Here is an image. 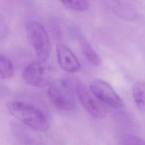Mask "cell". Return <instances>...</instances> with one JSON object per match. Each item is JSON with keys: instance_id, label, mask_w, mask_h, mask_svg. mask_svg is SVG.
Segmentation results:
<instances>
[{"instance_id": "cell-7", "label": "cell", "mask_w": 145, "mask_h": 145, "mask_svg": "<svg viewBox=\"0 0 145 145\" xmlns=\"http://www.w3.org/2000/svg\"><path fill=\"white\" fill-rule=\"evenodd\" d=\"M108 7L119 18L134 20L138 16L135 5L131 0H104Z\"/></svg>"}, {"instance_id": "cell-9", "label": "cell", "mask_w": 145, "mask_h": 145, "mask_svg": "<svg viewBox=\"0 0 145 145\" xmlns=\"http://www.w3.org/2000/svg\"><path fill=\"white\" fill-rule=\"evenodd\" d=\"M70 32L72 37L78 40L80 43L82 52L87 61L92 65L98 66L101 64V59L93 49L90 43L85 38L84 35L77 27L73 25L70 28Z\"/></svg>"}, {"instance_id": "cell-6", "label": "cell", "mask_w": 145, "mask_h": 145, "mask_svg": "<svg viewBox=\"0 0 145 145\" xmlns=\"http://www.w3.org/2000/svg\"><path fill=\"white\" fill-rule=\"evenodd\" d=\"M91 92L103 104L112 107H121L123 101L112 86L101 79H95L90 84Z\"/></svg>"}, {"instance_id": "cell-4", "label": "cell", "mask_w": 145, "mask_h": 145, "mask_svg": "<svg viewBox=\"0 0 145 145\" xmlns=\"http://www.w3.org/2000/svg\"><path fill=\"white\" fill-rule=\"evenodd\" d=\"M23 79L29 86L38 88H44L53 81V71L45 62L39 60L29 63L23 70Z\"/></svg>"}, {"instance_id": "cell-13", "label": "cell", "mask_w": 145, "mask_h": 145, "mask_svg": "<svg viewBox=\"0 0 145 145\" xmlns=\"http://www.w3.org/2000/svg\"><path fill=\"white\" fill-rule=\"evenodd\" d=\"M124 145H145V140L138 136L129 135L124 139Z\"/></svg>"}, {"instance_id": "cell-8", "label": "cell", "mask_w": 145, "mask_h": 145, "mask_svg": "<svg viewBox=\"0 0 145 145\" xmlns=\"http://www.w3.org/2000/svg\"><path fill=\"white\" fill-rule=\"evenodd\" d=\"M56 54L58 63L65 71L75 73L80 69V64L73 52L67 46L58 44L56 47Z\"/></svg>"}, {"instance_id": "cell-10", "label": "cell", "mask_w": 145, "mask_h": 145, "mask_svg": "<svg viewBox=\"0 0 145 145\" xmlns=\"http://www.w3.org/2000/svg\"><path fill=\"white\" fill-rule=\"evenodd\" d=\"M133 97L137 108L145 110V82L142 80L137 81L133 87Z\"/></svg>"}, {"instance_id": "cell-5", "label": "cell", "mask_w": 145, "mask_h": 145, "mask_svg": "<svg viewBox=\"0 0 145 145\" xmlns=\"http://www.w3.org/2000/svg\"><path fill=\"white\" fill-rule=\"evenodd\" d=\"M75 92L83 107L92 117L103 119L106 116L107 110L103 103L79 82H76Z\"/></svg>"}, {"instance_id": "cell-1", "label": "cell", "mask_w": 145, "mask_h": 145, "mask_svg": "<svg viewBox=\"0 0 145 145\" xmlns=\"http://www.w3.org/2000/svg\"><path fill=\"white\" fill-rule=\"evenodd\" d=\"M7 108L13 117L35 130L44 131L49 127V122L44 113L31 104L14 100L7 103Z\"/></svg>"}, {"instance_id": "cell-2", "label": "cell", "mask_w": 145, "mask_h": 145, "mask_svg": "<svg viewBox=\"0 0 145 145\" xmlns=\"http://www.w3.org/2000/svg\"><path fill=\"white\" fill-rule=\"evenodd\" d=\"M76 82L69 78L53 79L49 85L48 94L53 105L62 110H72L75 107L74 92Z\"/></svg>"}, {"instance_id": "cell-11", "label": "cell", "mask_w": 145, "mask_h": 145, "mask_svg": "<svg viewBox=\"0 0 145 145\" xmlns=\"http://www.w3.org/2000/svg\"><path fill=\"white\" fill-rule=\"evenodd\" d=\"M14 74V66L11 61L0 53V79H10Z\"/></svg>"}, {"instance_id": "cell-14", "label": "cell", "mask_w": 145, "mask_h": 145, "mask_svg": "<svg viewBox=\"0 0 145 145\" xmlns=\"http://www.w3.org/2000/svg\"><path fill=\"white\" fill-rule=\"evenodd\" d=\"M8 28L4 17L0 13V40L5 37Z\"/></svg>"}, {"instance_id": "cell-3", "label": "cell", "mask_w": 145, "mask_h": 145, "mask_svg": "<svg viewBox=\"0 0 145 145\" xmlns=\"http://www.w3.org/2000/svg\"><path fill=\"white\" fill-rule=\"evenodd\" d=\"M28 39L33 46L37 60L45 62L48 60L51 51V45L48 33L39 22L28 20L25 24Z\"/></svg>"}, {"instance_id": "cell-12", "label": "cell", "mask_w": 145, "mask_h": 145, "mask_svg": "<svg viewBox=\"0 0 145 145\" xmlns=\"http://www.w3.org/2000/svg\"><path fill=\"white\" fill-rule=\"evenodd\" d=\"M67 8L78 12H83L88 8L87 0H58Z\"/></svg>"}]
</instances>
